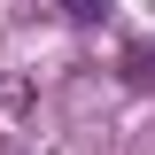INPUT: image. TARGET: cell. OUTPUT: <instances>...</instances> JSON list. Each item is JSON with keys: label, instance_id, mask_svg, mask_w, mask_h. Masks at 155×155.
I'll return each instance as SVG.
<instances>
[{"label": "cell", "instance_id": "6da1fadb", "mask_svg": "<svg viewBox=\"0 0 155 155\" xmlns=\"http://www.w3.org/2000/svg\"><path fill=\"white\" fill-rule=\"evenodd\" d=\"M62 8H70V16H78V23H93V16H101V8H109V0H62Z\"/></svg>", "mask_w": 155, "mask_h": 155}]
</instances>
